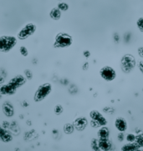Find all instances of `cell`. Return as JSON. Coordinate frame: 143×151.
Instances as JSON below:
<instances>
[{"label": "cell", "instance_id": "1", "mask_svg": "<svg viewBox=\"0 0 143 151\" xmlns=\"http://www.w3.org/2000/svg\"><path fill=\"white\" fill-rule=\"evenodd\" d=\"M73 44V38L67 33L60 32L56 34L54 40V49H67Z\"/></svg>", "mask_w": 143, "mask_h": 151}, {"label": "cell", "instance_id": "2", "mask_svg": "<svg viewBox=\"0 0 143 151\" xmlns=\"http://www.w3.org/2000/svg\"><path fill=\"white\" fill-rule=\"evenodd\" d=\"M52 84L50 83H42L36 89L35 94H34V101L36 103H40L44 101L47 97H49V94L52 92Z\"/></svg>", "mask_w": 143, "mask_h": 151}, {"label": "cell", "instance_id": "3", "mask_svg": "<svg viewBox=\"0 0 143 151\" xmlns=\"http://www.w3.org/2000/svg\"><path fill=\"white\" fill-rule=\"evenodd\" d=\"M121 68L125 73H130L136 66V60L132 54H126L121 57L120 61Z\"/></svg>", "mask_w": 143, "mask_h": 151}, {"label": "cell", "instance_id": "4", "mask_svg": "<svg viewBox=\"0 0 143 151\" xmlns=\"http://www.w3.org/2000/svg\"><path fill=\"white\" fill-rule=\"evenodd\" d=\"M18 42V38L11 35H2L0 37V52L9 53L14 48Z\"/></svg>", "mask_w": 143, "mask_h": 151}, {"label": "cell", "instance_id": "5", "mask_svg": "<svg viewBox=\"0 0 143 151\" xmlns=\"http://www.w3.org/2000/svg\"><path fill=\"white\" fill-rule=\"evenodd\" d=\"M89 115L91 119L90 124L93 128H100V127L106 126L108 124V120L106 119V118L98 110H95V109L91 110L90 112Z\"/></svg>", "mask_w": 143, "mask_h": 151}, {"label": "cell", "instance_id": "6", "mask_svg": "<svg viewBox=\"0 0 143 151\" xmlns=\"http://www.w3.org/2000/svg\"><path fill=\"white\" fill-rule=\"evenodd\" d=\"M37 29V27L35 24L33 23H29L27 24H25L20 31L17 34V38L20 40H25V39L30 38V36H32L35 34Z\"/></svg>", "mask_w": 143, "mask_h": 151}, {"label": "cell", "instance_id": "7", "mask_svg": "<svg viewBox=\"0 0 143 151\" xmlns=\"http://www.w3.org/2000/svg\"><path fill=\"white\" fill-rule=\"evenodd\" d=\"M100 75L101 78L103 80H105V81H106V82H112V81H114L116 78L117 73H116V71L111 66L105 65V66H104V67L100 68Z\"/></svg>", "mask_w": 143, "mask_h": 151}, {"label": "cell", "instance_id": "8", "mask_svg": "<svg viewBox=\"0 0 143 151\" xmlns=\"http://www.w3.org/2000/svg\"><path fill=\"white\" fill-rule=\"evenodd\" d=\"M114 125L116 130L120 133H125L128 129V124L126 119L123 117H117L116 118L114 121Z\"/></svg>", "mask_w": 143, "mask_h": 151}, {"label": "cell", "instance_id": "9", "mask_svg": "<svg viewBox=\"0 0 143 151\" xmlns=\"http://www.w3.org/2000/svg\"><path fill=\"white\" fill-rule=\"evenodd\" d=\"M27 78L24 75H21V74H17L16 76H14V78H12L10 79L9 81V83L11 84V85H13L14 88H16L17 89L20 87H22V86H24L26 82H27Z\"/></svg>", "mask_w": 143, "mask_h": 151}, {"label": "cell", "instance_id": "10", "mask_svg": "<svg viewBox=\"0 0 143 151\" xmlns=\"http://www.w3.org/2000/svg\"><path fill=\"white\" fill-rule=\"evenodd\" d=\"M17 92V88H14L13 85H11L9 82L7 83H4L0 86V93L1 95L11 96L14 95Z\"/></svg>", "mask_w": 143, "mask_h": 151}, {"label": "cell", "instance_id": "11", "mask_svg": "<svg viewBox=\"0 0 143 151\" xmlns=\"http://www.w3.org/2000/svg\"><path fill=\"white\" fill-rule=\"evenodd\" d=\"M73 124H74V129L77 130V131H83L86 129V127L88 125V120L85 117H78L76 118L73 122Z\"/></svg>", "mask_w": 143, "mask_h": 151}, {"label": "cell", "instance_id": "12", "mask_svg": "<svg viewBox=\"0 0 143 151\" xmlns=\"http://www.w3.org/2000/svg\"><path fill=\"white\" fill-rule=\"evenodd\" d=\"M2 110L6 117L11 118L14 115V108L9 101H5L2 104Z\"/></svg>", "mask_w": 143, "mask_h": 151}, {"label": "cell", "instance_id": "13", "mask_svg": "<svg viewBox=\"0 0 143 151\" xmlns=\"http://www.w3.org/2000/svg\"><path fill=\"white\" fill-rule=\"evenodd\" d=\"M13 134L7 129L2 128L0 129V139L3 143H9L13 140Z\"/></svg>", "mask_w": 143, "mask_h": 151}, {"label": "cell", "instance_id": "14", "mask_svg": "<svg viewBox=\"0 0 143 151\" xmlns=\"http://www.w3.org/2000/svg\"><path fill=\"white\" fill-rule=\"evenodd\" d=\"M110 131L107 126L100 127L97 131V136L100 139H107L110 138Z\"/></svg>", "mask_w": 143, "mask_h": 151}, {"label": "cell", "instance_id": "15", "mask_svg": "<svg viewBox=\"0 0 143 151\" xmlns=\"http://www.w3.org/2000/svg\"><path fill=\"white\" fill-rule=\"evenodd\" d=\"M99 146L101 151H110L112 150V143L107 139H99Z\"/></svg>", "mask_w": 143, "mask_h": 151}, {"label": "cell", "instance_id": "16", "mask_svg": "<svg viewBox=\"0 0 143 151\" xmlns=\"http://www.w3.org/2000/svg\"><path fill=\"white\" fill-rule=\"evenodd\" d=\"M61 15H62V13H61V11L58 8H53L52 9L50 10V12H49L50 19L53 20H55V21L60 19Z\"/></svg>", "mask_w": 143, "mask_h": 151}, {"label": "cell", "instance_id": "17", "mask_svg": "<svg viewBox=\"0 0 143 151\" xmlns=\"http://www.w3.org/2000/svg\"><path fill=\"white\" fill-rule=\"evenodd\" d=\"M140 149L136 143H126L121 148V151H136Z\"/></svg>", "mask_w": 143, "mask_h": 151}, {"label": "cell", "instance_id": "18", "mask_svg": "<svg viewBox=\"0 0 143 151\" xmlns=\"http://www.w3.org/2000/svg\"><path fill=\"white\" fill-rule=\"evenodd\" d=\"M63 130H64V134H73L74 131L75 130V129H74V126L73 124H65L63 127Z\"/></svg>", "mask_w": 143, "mask_h": 151}, {"label": "cell", "instance_id": "19", "mask_svg": "<svg viewBox=\"0 0 143 151\" xmlns=\"http://www.w3.org/2000/svg\"><path fill=\"white\" fill-rule=\"evenodd\" d=\"M90 148L93 151H101L99 146V139H92L90 141Z\"/></svg>", "mask_w": 143, "mask_h": 151}, {"label": "cell", "instance_id": "20", "mask_svg": "<svg viewBox=\"0 0 143 151\" xmlns=\"http://www.w3.org/2000/svg\"><path fill=\"white\" fill-rule=\"evenodd\" d=\"M135 143L138 145L140 149H142L143 148V133L142 132H140L136 134V141Z\"/></svg>", "mask_w": 143, "mask_h": 151}, {"label": "cell", "instance_id": "21", "mask_svg": "<svg viewBox=\"0 0 143 151\" xmlns=\"http://www.w3.org/2000/svg\"><path fill=\"white\" fill-rule=\"evenodd\" d=\"M136 139V134H135L133 133H129L126 135V140L127 143H135Z\"/></svg>", "mask_w": 143, "mask_h": 151}, {"label": "cell", "instance_id": "22", "mask_svg": "<svg viewBox=\"0 0 143 151\" xmlns=\"http://www.w3.org/2000/svg\"><path fill=\"white\" fill-rule=\"evenodd\" d=\"M57 8H58L61 12H65V11H67V10L69 9V4H68L67 3L61 2V3H59V4H58Z\"/></svg>", "mask_w": 143, "mask_h": 151}, {"label": "cell", "instance_id": "23", "mask_svg": "<svg viewBox=\"0 0 143 151\" xmlns=\"http://www.w3.org/2000/svg\"><path fill=\"white\" fill-rule=\"evenodd\" d=\"M63 111H64V108H63V106H62L61 104H57V105L54 106V112L56 115L61 114L63 113Z\"/></svg>", "mask_w": 143, "mask_h": 151}, {"label": "cell", "instance_id": "24", "mask_svg": "<svg viewBox=\"0 0 143 151\" xmlns=\"http://www.w3.org/2000/svg\"><path fill=\"white\" fill-rule=\"evenodd\" d=\"M136 27L140 32L143 33V17H140L138 19L136 20Z\"/></svg>", "mask_w": 143, "mask_h": 151}, {"label": "cell", "instance_id": "25", "mask_svg": "<svg viewBox=\"0 0 143 151\" xmlns=\"http://www.w3.org/2000/svg\"><path fill=\"white\" fill-rule=\"evenodd\" d=\"M20 53L21 55H23L24 57H27L29 56V50L25 47V46H21L20 48Z\"/></svg>", "mask_w": 143, "mask_h": 151}, {"label": "cell", "instance_id": "26", "mask_svg": "<svg viewBox=\"0 0 143 151\" xmlns=\"http://www.w3.org/2000/svg\"><path fill=\"white\" fill-rule=\"evenodd\" d=\"M25 77H26V78H27V79H29V80L32 79V78H33V77H34L33 73L30 71V69H26V70H25Z\"/></svg>", "mask_w": 143, "mask_h": 151}, {"label": "cell", "instance_id": "27", "mask_svg": "<svg viewBox=\"0 0 143 151\" xmlns=\"http://www.w3.org/2000/svg\"><path fill=\"white\" fill-rule=\"evenodd\" d=\"M117 139L120 142H122L124 139H126V135L124 134V133H120L119 132L118 135H117Z\"/></svg>", "mask_w": 143, "mask_h": 151}, {"label": "cell", "instance_id": "28", "mask_svg": "<svg viewBox=\"0 0 143 151\" xmlns=\"http://www.w3.org/2000/svg\"><path fill=\"white\" fill-rule=\"evenodd\" d=\"M137 54L141 58L143 59V47H139L138 49H137Z\"/></svg>", "mask_w": 143, "mask_h": 151}, {"label": "cell", "instance_id": "29", "mask_svg": "<svg viewBox=\"0 0 143 151\" xmlns=\"http://www.w3.org/2000/svg\"><path fill=\"white\" fill-rule=\"evenodd\" d=\"M138 67H139V69H140V71H141L142 73L143 74V60L142 61H141V62H139Z\"/></svg>", "mask_w": 143, "mask_h": 151}, {"label": "cell", "instance_id": "30", "mask_svg": "<svg viewBox=\"0 0 143 151\" xmlns=\"http://www.w3.org/2000/svg\"><path fill=\"white\" fill-rule=\"evenodd\" d=\"M83 54H84V56L85 58H89L90 56V51H88V50H84Z\"/></svg>", "mask_w": 143, "mask_h": 151}, {"label": "cell", "instance_id": "31", "mask_svg": "<svg viewBox=\"0 0 143 151\" xmlns=\"http://www.w3.org/2000/svg\"><path fill=\"white\" fill-rule=\"evenodd\" d=\"M88 68H89V63H84V66H83V68H84V69H88Z\"/></svg>", "mask_w": 143, "mask_h": 151}, {"label": "cell", "instance_id": "32", "mask_svg": "<svg viewBox=\"0 0 143 151\" xmlns=\"http://www.w3.org/2000/svg\"><path fill=\"white\" fill-rule=\"evenodd\" d=\"M136 151H143V149H138L137 150H136Z\"/></svg>", "mask_w": 143, "mask_h": 151}]
</instances>
